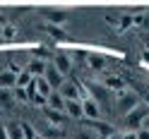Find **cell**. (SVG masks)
Here are the masks:
<instances>
[{"mask_svg":"<svg viewBox=\"0 0 149 139\" xmlns=\"http://www.w3.org/2000/svg\"><path fill=\"white\" fill-rule=\"evenodd\" d=\"M147 118H149V110H147L144 106H137L135 110H130V113L125 115V125H127L130 129H135V132H137V129L144 125Z\"/></svg>","mask_w":149,"mask_h":139,"instance_id":"6da1fadb","label":"cell"},{"mask_svg":"<svg viewBox=\"0 0 149 139\" xmlns=\"http://www.w3.org/2000/svg\"><path fill=\"white\" fill-rule=\"evenodd\" d=\"M43 79L48 82V86L53 89V91H58L63 84H65V75H60L58 70H55V65L51 62V65H46V72H43Z\"/></svg>","mask_w":149,"mask_h":139,"instance_id":"7a4b0ae2","label":"cell"},{"mask_svg":"<svg viewBox=\"0 0 149 139\" xmlns=\"http://www.w3.org/2000/svg\"><path fill=\"white\" fill-rule=\"evenodd\" d=\"M82 113H84V118H89L91 122H94V120H101V106L91 96H87V98H82Z\"/></svg>","mask_w":149,"mask_h":139,"instance_id":"3957f363","label":"cell"},{"mask_svg":"<svg viewBox=\"0 0 149 139\" xmlns=\"http://www.w3.org/2000/svg\"><path fill=\"white\" fill-rule=\"evenodd\" d=\"M53 65H55V70H58L60 75L68 77V75H70V70H72V58H70L65 50H58V53L53 55Z\"/></svg>","mask_w":149,"mask_h":139,"instance_id":"277c9868","label":"cell"},{"mask_svg":"<svg viewBox=\"0 0 149 139\" xmlns=\"http://www.w3.org/2000/svg\"><path fill=\"white\" fill-rule=\"evenodd\" d=\"M116 106L127 115L130 110H135L139 103H137V96H135V94H130V91H120V96H118V101H116Z\"/></svg>","mask_w":149,"mask_h":139,"instance_id":"5b68a950","label":"cell"},{"mask_svg":"<svg viewBox=\"0 0 149 139\" xmlns=\"http://www.w3.org/2000/svg\"><path fill=\"white\" fill-rule=\"evenodd\" d=\"M58 91H60V96H63L65 101H82V98H79V84H77V82L65 79V84H63Z\"/></svg>","mask_w":149,"mask_h":139,"instance_id":"8992f818","label":"cell"},{"mask_svg":"<svg viewBox=\"0 0 149 139\" xmlns=\"http://www.w3.org/2000/svg\"><path fill=\"white\" fill-rule=\"evenodd\" d=\"M89 129L94 132V137H101V139H111L113 137V127H111L106 120H94Z\"/></svg>","mask_w":149,"mask_h":139,"instance_id":"52a82bcc","label":"cell"},{"mask_svg":"<svg viewBox=\"0 0 149 139\" xmlns=\"http://www.w3.org/2000/svg\"><path fill=\"white\" fill-rule=\"evenodd\" d=\"M29 89H34L36 94H39V96H43V98H48V96L53 94V89L48 86V82H46L43 77H34V82L29 84Z\"/></svg>","mask_w":149,"mask_h":139,"instance_id":"ba28073f","label":"cell"},{"mask_svg":"<svg viewBox=\"0 0 149 139\" xmlns=\"http://www.w3.org/2000/svg\"><path fill=\"white\" fill-rule=\"evenodd\" d=\"M46 65H48V62H43L41 58H34V60H29V62H26V72H29V75L31 77H43V72H46Z\"/></svg>","mask_w":149,"mask_h":139,"instance_id":"9c48e42d","label":"cell"},{"mask_svg":"<svg viewBox=\"0 0 149 139\" xmlns=\"http://www.w3.org/2000/svg\"><path fill=\"white\" fill-rule=\"evenodd\" d=\"M46 108L55 110V113H65V98L60 96V91H53V94L48 96V106Z\"/></svg>","mask_w":149,"mask_h":139,"instance_id":"30bf717a","label":"cell"},{"mask_svg":"<svg viewBox=\"0 0 149 139\" xmlns=\"http://www.w3.org/2000/svg\"><path fill=\"white\" fill-rule=\"evenodd\" d=\"M65 113H68L72 120L84 118V113H82V101H65Z\"/></svg>","mask_w":149,"mask_h":139,"instance_id":"8fae6325","label":"cell"},{"mask_svg":"<svg viewBox=\"0 0 149 139\" xmlns=\"http://www.w3.org/2000/svg\"><path fill=\"white\" fill-rule=\"evenodd\" d=\"M89 89H91V98H94V101H96L99 106H101V103H106V101H108V96H106V94H108V89H106L104 84H91Z\"/></svg>","mask_w":149,"mask_h":139,"instance_id":"7c38bea8","label":"cell"},{"mask_svg":"<svg viewBox=\"0 0 149 139\" xmlns=\"http://www.w3.org/2000/svg\"><path fill=\"white\" fill-rule=\"evenodd\" d=\"M17 86V75L12 70H5L0 75V89H15Z\"/></svg>","mask_w":149,"mask_h":139,"instance_id":"4fadbf2b","label":"cell"},{"mask_svg":"<svg viewBox=\"0 0 149 139\" xmlns=\"http://www.w3.org/2000/svg\"><path fill=\"white\" fill-rule=\"evenodd\" d=\"M43 17H46L51 24H63V22H68V12H63V10H46Z\"/></svg>","mask_w":149,"mask_h":139,"instance_id":"5bb4252c","label":"cell"},{"mask_svg":"<svg viewBox=\"0 0 149 139\" xmlns=\"http://www.w3.org/2000/svg\"><path fill=\"white\" fill-rule=\"evenodd\" d=\"M7 137L10 139H24V129H22V122H7Z\"/></svg>","mask_w":149,"mask_h":139,"instance_id":"9a60e30c","label":"cell"},{"mask_svg":"<svg viewBox=\"0 0 149 139\" xmlns=\"http://www.w3.org/2000/svg\"><path fill=\"white\" fill-rule=\"evenodd\" d=\"M31 82H34V77H31L26 70H19V72H17V89H29Z\"/></svg>","mask_w":149,"mask_h":139,"instance_id":"2e32d148","label":"cell"},{"mask_svg":"<svg viewBox=\"0 0 149 139\" xmlns=\"http://www.w3.org/2000/svg\"><path fill=\"white\" fill-rule=\"evenodd\" d=\"M87 60H89V67H94V70H104L106 67V58H104V55H99V53L87 55Z\"/></svg>","mask_w":149,"mask_h":139,"instance_id":"e0dca14e","label":"cell"},{"mask_svg":"<svg viewBox=\"0 0 149 139\" xmlns=\"http://www.w3.org/2000/svg\"><path fill=\"white\" fill-rule=\"evenodd\" d=\"M74 139H96V137H94V132H91L89 127H82L79 132L74 134Z\"/></svg>","mask_w":149,"mask_h":139,"instance_id":"ac0fdd59","label":"cell"},{"mask_svg":"<svg viewBox=\"0 0 149 139\" xmlns=\"http://www.w3.org/2000/svg\"><path fill=\"white\" fill-rule=\"evenodd\" d=\"M12 96L17 98V101H29V94H26V89H12Z\"/></svg>","mask_w":149,"mask_h":139,"instance_id":"d6986e66","label":"cell"},{"mask_svg":"<svg viewBox=\"0 0 149 139\" xmlns=\"http://www.w3.org/2000/svg\"><path fill=\"white\" fill-rule=\"evenodd\" d=\"M135 137H137V139H149V129H147V127H139L137 132H135Z\"/></svg>","mask_w":149,"mask_h":139,"instance_id":"ffe728a7","label":"cell"},{"mask_svg":"<svg viewBox=\"0 0 149 139\" xmlns=\"http://www.w3.org/2000/svg\"><path fill=\"white\" fill-rule=\"evenodd\" d=\"M0 139H10V137H7V127L5 125H0Z\"/></svg>","mask_w":149,"mask_h":139,"instance_id":"44dd1931","label":"cell"},{"mask_svg":"<svg viewBox=\"0 0 149 139\" xmlns=\"http://www.w3.org/2000/svg\"><path fill=\"white\" fill-rule=\"evenodd\" d=\"M142 127H147V129H149V118H147V120H144V125H142Z\"/></svg>","mask_w":149,"mask_h":139,"instance_id":"7402d4cb","label":"cell"},{"mask_svg":"<svg viewBox=\"0 0 149 139\" xmlns=\"http://www.w3.org/2000/svg\"><path fill=\"white\" fill-rule=\"evenodd\" d=\"M0 115H3V106H0Z\"/></svg>","mask_w":149,"mask_h":139,"instance_id":"603a6c76","label":"cell"},{"mask_svg":"<svg viewBox=\"0 0 149 139\" xmlns=\"http://www.w3.org/2000/svg\"><path fill=\"white\" fill-rule=\"evenodd\" d=\"M147 46H149V36H147Z\"/></svg>","mask_w":149,"mask_h":139,"instance_id":"cb8c5ba5","label":"cell"}]
</instances>
